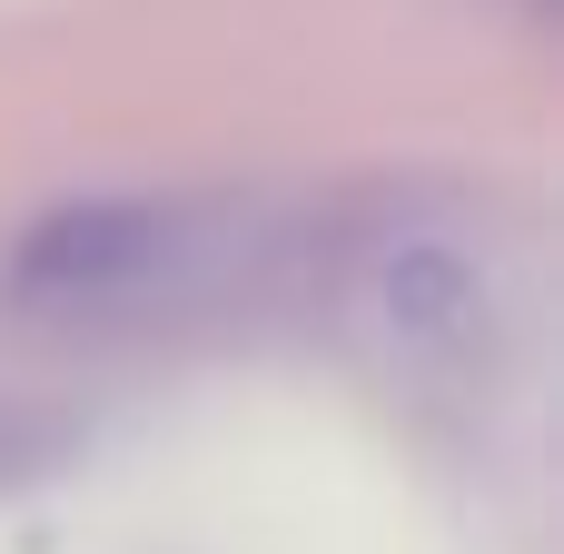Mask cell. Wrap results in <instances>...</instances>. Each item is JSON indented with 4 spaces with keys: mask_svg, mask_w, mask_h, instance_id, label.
Here are the masks:
<instances>
[{
    "mask_svg": "<svg viewBox=\"0 0 564 554\" xmlns=\"http://www.w3.org/2000/svg\"><path fill=\"white\" fill-rule=\"evenodd\" d=\"M178 248H188V208H169V198H99V208L40 218L10 248V287H30V297H129Z\"/></svg>",
    "mask_w": 564,
    "mask_h": 554,
    "instance_id": "6da1fadb",
    "label": "cell"
}]
</instances>
